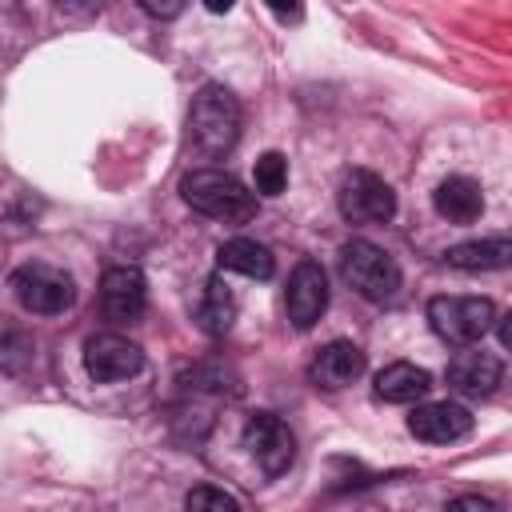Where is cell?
Masks as SVG:
<instances>
[{
  "label": "cell",
  "instance_id": "cell-18",
  "mask_svg": "<svg viewBox=\"0 0 512 512\" xmlns=\"http://www.w3.org/2000/svg\"><path fill=\"white\" fill-rule=\"evenodd\" d=\"M196 320H200V328H204L208 336H224V332L232 328V320H236V296H232V288H228L220 276H212V280L204 284V300H200Z\"/></svg>",
  "mask_w": 512,
  "mask_h": 512
},
{
  "label": "cell",
  "instance_id": "cell-7",
  "mask_svg": "<svg viewBox=\"0 0 512 512\" xmlns=\"http://www.w3.org/2000/svg\"><path fill=\"white\" fill-rule=\"evenodd\" d=\"M140 368H144V352L128 336H120V332H96V336L84 340V372L96 384L132 380Z\"/></svg>",
  "mask_w": 512,
  "mask_h": 512
},
{
  "label": "cell",
  "instance_id": "cell-4",
  "mask_svg": "<svg viewBox=\"0 0 512 512\" xmlns=\"http://www.w3.org/2000/svg\"><path fill=\"white\" fill-rule=\"evenodd\" d=\"M496 304L488 296H432L428 300V324L440 340L448 344H476L488 336V328L496 324Z\"/></svg>",
  "mask_w": 512,
  "mask_h": 512
},
{
  "label": "cell",
  "instance_id": "cell-21",
  "mask_svg": "<svg viewBox=\"0 0 512 512\" xmlns=\"http://www.w3.org/2000/svg\"><path fill=\"white\" fill-rule=\"evenodd\" d=\"M448 512H504L492 496H480V492H468V496H456L448 504Z\"/></svg>",
  "mask_w": 512,
  "mask_h": 512
},
{
  "label": "cell",
  "instance_id": "cell-13",
  "mask_svg": "<svg viewBox=\"0 0 512 512\" xmlns=\"http://www.w3.org/2000/svg\"><path fill=\"white\" fill-rule=\"evenodd\" d=\"M360 372H364V352H360L352 340H328V344L312 356V364H308L312 384H320V388H328V392L348 388L352 380H360Z\"/></svg>",
  "mask_w": 512,
  "mask_h": 512
},
{
  "label": "cell",
  "instance_id": "cell-10",
  "mask_svg": "<svg viewBox=\"0 0 512 512\" xmlns=\"http://www.w3.org/2000/svg\"><path fill=\"white\" fill-rule=\"evenodd\" d=\"M144 304H148V284H144V272L132 268V264H112L104 276H100V312L112 320V324H132L144 316Z\"/></svg>",
  "mask_w": 512,
  "mask_h": 512
},
{
  "label": "cell",
  "instance_id": "cell-15",
  "mask_svg": "<svg viewBox=\"0 0 512 512\" xmlns=\"http://www.w3.org/2000/svg\"><path fill=\"white\" fill-rule=\"evenodd\" d=\"M428 388H432V372L428 368H416L408 360L384 364L376 372V396L388 400V404H416L420 396H428Z\"/></svg>",
  "mask_w": 512,
  "mask_h": 512
},
{
  "label": "cell",
  "instance_id": "cell-12",
  "mask_svg": "<svg viewBox=\"0 0 512 512\" xmlns=\"http://www.w3.org/2000/svg\"><path fill=\"white\" fill-rule=\"evenodd\" d=\"M500 380H504V364L492 352L464 348V352H456L448 360V384L460 396H492Z\"/></svg>",
  "mask_w": 512,
  "mask_h": 512
},
{
  "label": "cell",
  "instance_id": "cell-6",
  "mask_svg": "<svg viewBox=\"0 0 512 512\" xmlns=\"http://www.w3.org/2000/svg\"><path fill=\"white\" fill-rule=\"evenodd\" d=\"M336 204H340V216L348 224H384V220L396 216V192L368 168L344 172Z\"/></svg>",
  "mask_w": 512,
  "mask_h": 512
},
{
  "label": "cell",
  "instance_id": "cell-14",
  "mask_svg": "<svg viewBox=\"0 0 512 512\" xmlns=\"http://www.w3.org/2000/svg\"><path fill=\"white\" fill-rule=\"evenodd\" d=\"M432 204L444 220L452 224H472L480 212H484V192L472 176H444L432 192Z\"/></svg>",
  "mask_w": 512,
  "mask_h": 512
},
{
  "label": "cell",
  "instance_id": "cell-20",
  "mask_svg": "<svg viewBox=\"0 0 512 512\" xmlns=\"http://www.w3.org/2000/svg\"><path fill=\"white\" fill-rule=\"evenodd\" d=\"M184 512H244L240 500L216 484H196L188 496H184Z\"/></svg>",
  "mask_w": 512,
  "mask_h": 512
},
{
  "label": "cell",
  "instance_id": "cell-16",
  "mask_svg": "<svg viewBox=\"0 0 512 512\" xmlns=\"http://www.w3.org/2000/svg\"><path fill=\"white\" fill-rule=\"evenodd\" d=\"M444 260L452 268H464V272H496V268H508L512 260V240L508 236H484V240H464V244H452L444 252Z\"/></svg>",
  "mask_w": 512,
  "mask_h": 512
},
{
  "label": "cell",
  "instance_id": "cell-19",
  "mask_svg": "<svg viewBox=\"0 0 512 512\" xmlns=\"http://www.w3.org/2000/svg\"><path fill=\"white\" fill-rule=\"evenodd\" d=\"M252 180H256V192L260 196H280L284 184H288V160L280 152H264L252 168Z\"/></svg>",
  "mask_w": 512,
  "mask_h": 512
},
{
  "label": "cell",
  "instance_id": "cell-5",
  "mask_svg": "<svg viewBox=\"0 0 512 512\" xmlns=\"http://www.w3.org/2000/svg\"><path fill=\"white\" fill-rule=\"evenodd\" d=\"M12 292L20 300L24 312L32 316H60L72 308L76 300V284L64 268L56 264H44V260H28L12 272Z\"/></svg>",
  "mask_w": 512,
  "mask_h": 512
},
{
  "label": "cell",
  "instance_id": "cell-9",
  "mask_svg": "<svg viewBox=\"0 0 512 512\" xmlns=\"http://www.w3.org/2000/svg\"><path fill=\"white\" fill-rule=\"evenodd\" d=\"M328 308V276L316 260H300L288 276V292H284V312L288 324L296 332H308Z\"/></svg>",
  "mask_w": 512,
  "mask_h": 512
},
{
  "label": "cell",
  "instance_id": "cell-1",
  "mask_svg": "<svg viewBox=\"0 0 512 512\" xmlns=\"http://www.w3.org/2000/svg\"><path fill=\"white\" fill-rule=\"evenodd\" d=\"M180 196L192 212L220 224H248L256 216V192L224 168H192L180 180Z\"/></svg>",
  "mask_w": 512,
  "mask_h": 512
},
{
  "label": "cell",
  "instance_id": "cell-8",
  "mask_svg": "<svg viewBox=\"0 0 512 512\" xmlns=\"http://www.w3.org/2000/svg\"><path fill=\"white\" fill-rule=\"evenodd\" d=\"M244 448L256 456V464L264 468V476H280L288 472V464L296 460V436L292 428L272 416V412H256L244 424Z\"/></svg>",
  "mask_w": 512,
  "mask_h": 512
},
{
  "label": "cell",
  "instance_id": "cell-22",
  "mask_svg": "<svg viewBox=\"0 0 512 512\" xmlns=\"http://www.w3.org/2000/svg\"><path fill=\"white\" fill-rule=\"evenodd\" d=\"M140 8H144L148 16H180V12H184V4H152V0H144Z\"/></svg>",
  "mask_w": 512,
  "mask_h": 512
},
{
  "label": "cell",
  "instance_id": "cell-17",
  "mask_svg": "<svg viewBox=\"0 0 512 512\" xmlns=\"http://www.w3.org/2000/svg\"><path fill=\"white\" fill-rule=\"evenodd\" d=\"M216 264H220L224 272H240V276H248V280H268V276L276 272L272 252H268L264 244L248 240V236L224 240V244L216 248Z\"/></svg>",
  "mask_w": 512,
  "mask_h": 512
},
{
  "label": "cell",
  "instance_id": "cell-11",
  "mask_svg": "<svg viewBox=\"0 0 512 512\" xmlns=\"http://www.w3.org/2000/svg\"><path fill=\"white\" fill-rule=\"evenodd\" d=\"M408 432L424 444H452L472 432V412L452 400H432L408 416Z\"/></svg>",
  "mask_w": 512,
  "mask_h": 512
},
{
  "label": "cell",
  "instance_id": "cell-3",
  "mask_svg": "<svg viewBox=\"0 0 512 512\" xmlns=\"http://www.w3.org/2000/svg\"><path fill=\"white\" fill-rule=\"evenodd\" d=\"M340 276L368 304H384L400 292V264L372 240H348L340 248Z\"/></svg>",
  "mask_w": 512,
  "mask_h": 512
},
{
  "label": "cell",
  "instance_id": "cell-2",
  "mask_svg": "<svg viewBox=\"0 0 512 512\" xmlns=\"http://www.w3.org/2000/svg\"><path fill=\"white\" fill-rule=\"evenodd\" d=\"M236 140H240V100L224 84H204L188 108V144L200 156L220 160L236 148Z\"/></svg>",
  "mask_w": 512,
  "mask_h": 512
}]
</instances>
